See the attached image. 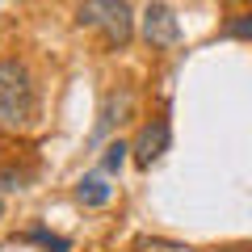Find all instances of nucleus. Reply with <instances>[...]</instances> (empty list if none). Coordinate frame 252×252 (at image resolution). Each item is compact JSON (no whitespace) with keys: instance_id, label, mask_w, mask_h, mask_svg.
I'll return each mask as SVG.
<instances>
[{"instance_id":"obj_1","label":"nucleus","mask_w":252,"mask_h":252,"mask_svg":"<svg viewBox=\"0 0 252 252\" xmlns=\"http://www.w3.org/2000/svg\"><path fill=\"white\" fill-rule=\"evenodd\" d=\"M38 114V89L21 59H0V126H30Z\"/></svg>"},{"instance_id":"obj_2","label":"nucleus","mask_w":252,"mask_h":252,"mask_svg":"<svg viewBox=\"0 0 252 252\" xmlns=\"http://www.w3.org/2000/svg\"><path fill=\"white\" fill-rule=\"evenodd\" d=\"M76 26L97 30L109 42V51H122V46H130V38H135V13H130L126 0H80Z\"/></svg>"},{"instance_id":"obj_3","label":"nucleus","mask_w":252,"mask_h":252,"mask_svg":"<svg viewBox=\"0 0 252 252\" xmlns=\"http://www.w3.org/2000/svg\"><path fill=\"white\" fill-rule=\"evenodd\" d=\"M168 147H172V122H168V118H152V122L139 126L135 143H130V156H135L139 168H152V164L164 160Z\"/></svg>"},{"instance_id":"obj_4","label":"nucleus","mask_w":252,"mask_h":252,"mask_svg":"<svg viewBox=\"0 0 252 252\" xmlns=\"http://www.w3.org/2000/svg\"><path fill=\"white\" fill-rule=\"evenodd\" d=\"M139 34H143L147 46H177L181 42V21H177V13H172L168 4L152 0V4L143 9V26H139Z\"/></svg>"},{"instance_id":"obj_5","label":"nucleus","mask_w":252,"mask_h":252,"mask_svg":"<svg viewBox=\"0 0 252 252\" xmlns=\"http://www.w3.org/2000/svg\"><path fill=\"white\" fill-rule=\"evenodd\" d=\"M126 114H130V93H126V89L122 93H109V97L101 101V114H97V126H93V135H89V147H97Z\"/></svg>"},{"instance_id":"obj_6","label":"nucleus","mask_w":252,"mask_h":252,"mask_svg":"<svg viewBox=\"0 0 252 252\" xmlns=\"http://www.w3.org/2000/svg\"><path fill=\"white\" fill-rule=\"evenodd\" d=\"M109 198H114V185L105 181V172H101V168L76 181V202H80V206H105Z\"/></svg>"},{"instance_id":"obj_7","label":"nucleus","mask_w":252,"mask_h":252,"mask_svg":"<svg viewBox=\"0 0 252 252\" xmlns=\"http://www.w3.org/2000/svg\"><path fill=\"white\" fill-rule=\"evenodd\" d=\"M21 240L26 244H42L46 252H72V240H67V235H55V231H46V227H30Z\"/></svg>"},{"instance_id":"obj_8","label":"nucleus","mask_w":252,"mask_h":252,"mask_svg":"<svg viewBox=\"0 0 252 252\" xmlns=\"http://www.w3.org/2000/svg\"><path fill=\"white\" fill-rule=\"evenodd\" d=\"M219 34H223V38H240V42H252V13H235V17H227Z\"/></svg>"},{"instance_id":"obj_9","label":"nucleus","mask_w":252,"mask_h":252,"mask_svg":"<svg viewBox=\"0 0 252 252\" xmlns=\"http://www.w3.org/2000/svg\"><path fill=\"white\" fill-rule=\"evenodd\" d=\"M126 156H130V143L114 139V143L105 147V156H101V172H105V177H109V172H118V168L126 164Z\"/></svg>"},{"instance_id":"obj_10","label":"nucleus","mask_w":252,"mask_h":252,"mask_svg":"<svg viewBox=\"0 0 252 252\" xmlns=\"http://www.w3.org/2000/svg\"><path fill=\"white\" fill-rule=\"evenodd\" d=\"M30 177L34 172H26V168H0V189H26Z\"/></svg>"},{"instance_id":"obj_11","label":"nucleus","mask_w":252,"mask_h":252,"mask_svg":"<svg viewBox=\"0 0 252 252\" xmlns=\"http://www.w3.org/2000/svg\"><path fill=\"white\" fill-rule=\"evenodd\" d=\"M0 215H4V202H0Z\"/></svg>"},{"instance_id":"obj_12","label":"nucleus","mask_w":252,"mask_h":252,"mask_svg":"<svg viewBox=\"0 0 252 252\" xmlns=\"http://www.w3.org/2000/svg\"><path fill=\"white\" fill-rule=\"evenodd\" d=\"M240 4H252V0H240Z\"/></svg>"}]
</instances>
